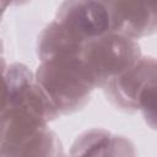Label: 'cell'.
I'll return each mask as SVG.
<instances>
[{"mask_svg": "<svg viewBox=\"0 0 157 157\" xmlns=\"http://www.w3.org/2000/svg\"><path fill=\"white\" fill-rule=\"evenodd\" d=\"M34 78L50 98L59 115L83 107L94 88L77 54L42 61Z\"/></svg>", "mask_w": 157, "mask_h": 157, "instance_id": "cell-1", "label": "cell"}, {"mask_svg": "<svg viewBox=\"0 0 157 157\" xmlns=\"http://www.w3.org/2000/svg\"><path fill=\"white\" fill-rule=\"evenodd\" d=\"M140 45L128 37L108 33L82 43L77 58L94 87L132 67L141 58Z\"/></svg>", "mask_w": 157, "mask_h": 157, "instance_id": "cell-2", "label": "cell"}, {"mask_svg": "<svg viewBox=\"0 0 157 157\" xmlns=\"http://www.w3.org/2000/svg\"><path fill=\"white\" fill-rule=\"evenodd\" d=\"M112 102L124 109L141 110L155 126L156 117V60L141 56L129 70L115 76L104 86Z\"/></svg>", "mask_w": 157, "mask_h": 157, "instance_id": "cell-3", "label": "cell"}, {"mask_svg": "<svg viewBox=\"0 0 157 157\" xmlns=\"http://www.w3.org/2000/svg\"><path fill=\"white\" fill-rule=\"evenodd\" d=\"M81 43L113 33V21L108 2H64L54 20Z\"/></svg>", "mask_w": 157, "mask_h": 157, "instance_id": "cell-4", "label": "cell"}, {"mask_svg": "<svg viewBox=\"0 0 157 157\" xmlns=\"http://www.w3.org/2000/svg\"><path fill=\"white\" fill-rule=\"evenodd\" d=\"M108 5L112 13L113 33L136 40L155 32L157 22L155 4L108 2Z\"/></svg>", "mask_w": 157, "mask_h": 157, "instance_id": "cell-5", "label": "cell"}, {"mask_svg": "<svg viewBox=\"0 0 157 157\" xmlns=\"http://www.w3.org/2000/svg\"><path fill=\"white\" fill-rule=\"evenodd\" d=\"M56 135L48 128L12 146L0 148V157H61Z\"/></svg>", "mask_w": 157, "mask_h": 157, "instance_id": "cell-6", "label": "cell"}, {"mask_svg": "<svg viewBox=\"0 0 157 157\" xmlns=\"http://www.w3.org/2000/svg\"><path fill=\"white\" fill-rule=\"evenodd\" d=\"M7 103H9V87H7L5 72H0V115L6 109Z\"/></svg>", "mask_w": 157, "mask_h": 157, "instance_id": "cell-7", "label": "cell"}, {"mask_svg": "<svg viewBox=\"0 0 157 157\" xmlns=\"http://www.w3.org/2000/svg\"><path fill=\"white\" fill-rule=\"evenodd\" d=\"M5 61H4V58H2V54H1V43H0V72H5Z\"/></svg>", "mask_w": 157, "mask_h": 157, "instance_id": "cell-8", "label": "cell"}]
</instances>
